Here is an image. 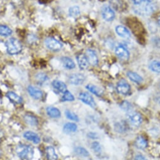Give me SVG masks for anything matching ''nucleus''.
Instances as JSON below:
<instances>
[{
    "instance_id": "4be33fe9",
    "label": "nucleus",
    "mask_w": 160,
    "mask_h": 160,
    "mask_svg": "<svg viewBox=\"0 0 160 160\" xmlns=\"http://www.w3.org/2000/svg\"><path fill=\"white\" fill-rule=\"evenodd\" d=\"M86 88L88 91H90L91 93H92L93 94L96 95L97 97H101L103 93V92L102 89H100L99 87H98L94 85L89 84V85H87Z\"/></svg>"
},
{
    "instance_id": "20e7f679",
    "label": "nucleus",
    "mask_w": 160,
    "mask_h": 160,
    "mask_svg": "<svg viewBox=\"0 0 160 160\" xmlns=\"http://www.w3.org/2000/svg\"><path fill=\"white\" fill-rule=\"evenodd\" d=\"M127 119L129 125L134 128H139L142 122L141 115L136 111H131L127 113Z\"/></svg>"
},
{
    "instance_id": "6ab92c4d",
    "label": "nucleus",
    "mask_w": 160,
    "mask_h": 160,
    "mask_svg": "<svg viewBox=\"0 0 160 160\" xmlns=\"http://www.w3.org/2000/svg\"><path fill=\"white\" fill-rule=\"evenodd\" d=\"M46 112L48 115L51 117V118H59L61 116V111L56 107H48L46 108Z\"/></svg>"
},
{
    "instance_id": "cd10ccee",
    "label": "nucleus",
    "mask_w": 160,
    "mask_h": 160,
    "mask_svg": "<svg viewBox=\"0 0 160 160\" xmlns=\"http://www.w3.org/2000/svg\"><path fill=\"white\" fill-rule=\"evenodd\" d=\"M12 33V30L7 25H0V35L3 37H8Z\"/></svg>"
},
{
    "instance_id": "bb28decb",
    "label": "nucleus",
    "mask_w": 160,
    "mask_h": 160,
    "mask_svg": "<svg viewBox=\"0 0 160 160\" xmlns=\"http://www.w3.org/2000/svg\"><path fill=\"white\" fill-rule=\"evenodd\" d=\"M149 69L156 73H160V61L154 60L152 61L149 65Z\"/></svg>"
},
{
    "instance_id": "2eb2a0df",
    "label": "nucleus",
    "mask_w": 160,
    "mask_h": 160,
    "mask_svg": "<svg viewBox=\"0 0 160 160\" xmlns=\"http://www.w3.org/2000/svg\"><path fill=\"white\" fill-rule=\"evenodd\" d=\"M115 32L118 36L124 38H129L131 37V34L129 30L124 26L118 25L115 27Z\"/></svg>"
},
{
    "instance_id": "ea45409f",
    "label": "nucleus",
    "mask_w": 160,
    "mask_h": 160,
    "mask_svg": "<svg viewBox=\"0 0 160 160\" xmlns=\"http://www.w3.org/2000/svg\"><path fill=\"white\" fill-rule=\"evenodd\" d=\"M158 23H159V25H160V17H159V18L158 19Z\"/></svg>"
},
{
    "instance_id": "5701e85b",
    "label": "nucleus",
    "mask_w": 160,
    "mask_h": 160,
    "mask_svg": "<svg viewBox=\"0 0 160 160\" xmlns=\"http://www.w3.org/2000/svg\"><path fill=\"white\" fill-rule=\"evenodd\" d=\"M78 129V126L75 123L68 122L64 125L63 131L66 134H71L75 132Z\"/></svg>"
},
{
    "instance_id": "f03ea898",
    "label": "nucleus",
    "mask_w": 160,
    "mask_h": 160,
    "mask_svg": "<svg viewBox=\"0 0 160 160\" xmlns=\"http://www.w3.org/2000/svg\"><path fill=\"white\" fill-rule=\"evenodd\" d=\"M15 150L18 157L22 160H31L34 155L33 148L30 145L19 144Z\"/></svg>"
},
{
    "instance_id": "ddd939ff",
    "label": "nucleus",
    "mask_w": 160,
    "mask_h": 160,
    "mask_svg": "<svg viewBox=\"0 0 160 160\" xmlns=\"http://www.w3.org/2000/svg\"><path fill=\"white\" fill-rule=\"evenodd\" d=\"M23 137L28 141L32 142L33 143L37 144L41 142V138L35 132L32 131H27L23 134Z\"/></svg>"
},
{
    "instance_id": "72a5a7b5",
    "label": "nucleus",
    "mask_w": 160,
    "mask_h": 160,
    "mask_svg": "<svg viewBox=\"0 0 160 160\" xmlns=\"http://www.w3.org/2000/svg\"><path fill=\"white\" fill-rule=\"evenodd\" d=\"M48 76L43 72H39L36 76V79L38 82V83H43L46 82L48 80Z\"/></svg>"
},
{
    "instance_id": "b1692460",
    "label": "nucleus",
    "mask_w": 160,
    "mask_h": 160,
    "mask_svg": "<svg viewBox=\"0 0 160 160\" xmlns=\"http://www.w3.org/2000/svg\"><path fill=\"white\" fill-rule=\"evenodd\" d=\"M25 121L31 126H37L38 124V119L34 115L30 114H27L24 116Z\"/></svg>"
},
{
    "instance_id": "7c9ffc66",
    "label": "nucleus",
    "mask_w": 160,
    "mask_h": 160,
    "mask_svg": "<svg viewBox=\"0 0 160 160\" xmlns=\"http://www.w3.org/2000/svg\"><path fill=\"white\" fill-rule=\"evenodd\" d=\"M115 130L119 132V133H122V132H124L125 131H126V129H127V126H126V124L124 122L122 121V122H117L115 123Z\"/></svg>"
},
{
    "instance_id": "4c0bfd02",
    "label": "nucleus",
    "mask_w": 160,
    "mask_h": 160,
    "mask_svg": "<svg viewBox=\"0 0 160 160\" xmlns=\"http://www.w3.org/2000/svg\"><path fill=\"white\" fill-rule=\"evenodd\" d=\"M150 132L152 135L156 136V135H158V134L159 133V129L156 128H154L152 129H151V131H150Z\"/></svg>"
},
{
    "instance_id": "f704fd0d",
    "label": "nucleus",
    "mask_w": 160,
    "mask_h": 160,
    "mask_svg": "<svg viewBox=\"0 0 160 160\" xmlns=\"http://www.w3.org/2000/svg\"><path fill=\"white\" fill-rule=\"evenodd\" d=\"M92 150L97 154H100L102 152V146L98 141H93L91 145Z\"/></svg>"
},
{
    "instance_id": "c85d7f7f",
    "label": "nucleus",
    "mask_w": 160,
    "mask_h": 160,
    "mask_svg": "<svg viewBox=\"0 0 160 160\" xmlns=\"http://www.w3.org/2000/svg\"><path fill=\"white\" fill-rule=\"evenodd\" d=\"M120 107L124 111L126 112L127 113L130 112L133 110V106L127 100H124L121 102V103L120 104Z\"/></svg>"
},
{
    "instance_id": "a878e982",
    "label": "nucleus",
    "mask_w": 160,
    "mask_h": 160,
    "mask_svg": "<svg viewBox=\"0 0 160 160\" xmlns=\"http://www.w3.org/2000/svg\"><path fill=\"white\" fill-rule=\"evenodd\" d=\"M74 153L79 156L81 157H88L90 155L89 152L87 151V149H85L82 146H78L74 148Z\"/></svg>"
},
{
    "instance_id": "6e6552de",
    "label": "nucleus",
    "mask_w": 160,
    "mask_h": 160,
    "mask_svg": "<svg viewBox=\"0 0 160 160\" xmlns=\"http://www.w3.org/2000/svg\"><path fill=\"white\" fill-rule=\"evenodd\" d=\"M117 56L122 61H128L129 59L130 54L128 49L123 45H118L116 47L115 50Z\"/></svg>"
},
{
    "instance_id": "4468645a",
    "label": "nucleus",
    "mask_w": 160,
    "mask_h": 160,
    "mask_svg": "<svg viewBox=\"0 0 160 160\" xmlns=\"http://www.w3.org/2000/svg\"><path fill=\"white\" fill-rule=\"evenodd\" d=\"M77 62L79 66V68L82 70H85L88 68L89 63L85 54H79L76 56Z\"/></svg>"
},
{
    "instance_id": "dca6fc26",
    "label": "nucleus",
    "mask_w": 160,
    "mask_h": 160,
    "mask_svg": "<svg viewBox=\"0 0 160 160\" xmlns=\"http://www.w3.org/2000/svg\"><path fill=\"white\" fill-rule=\"evenodd\" d=\"M148 146L147 139L142 136H138L135 140V146L139 149H145Z\"/></svg>"
},
{
    "instance_id": "58836bf2",
    "label": "nucleus",
    "mask_w": 160,
    "mask_h": 160,
    "mask_svg": "<svg viewBox=\"0 0 160 160\" xmlns=\"http://www.w3.org/2000/svg\"><path fill=\"white\" fill-rule=\"evenodd\" d=\"M2 137H3V132L1 130H0V138H2Z\"/></svg>"
},
{
    "instance_id": "412c9836",
    "label": "nucleus",
    "mask_w": 160,
    "mask_h": 160,
    "mask_svg": "<svg viewBox=\"0 0 160 160\" xmlns=\"http://www.w3.org/2000/svg\"><path fill=\"white\" fill-rule=\"evenodd\" d=\"M62 64L64 68L68 69H72L76 67L75 63L73 60L68 57H63L61 59Z\"/></svg>"
},
{
    "instance_id": "aec40b11",
    "label": "nucleus",
    "mask_w": 160,
    "mask_h": 160,
    "mask_svg": "<svg viewBox=\"0 0 160 160\" xmlns=\"http://www.w3.org/2000/svg\"><path fill=\"white\" fill-rule=\"evenodd\" d=\"M7 98L13 103L16 104H21L23 102L22 98L13 92H8L7 93Z\"/></svg>"
},
{
    "instance_id": "f8f14e48",
    "label": "nucleus",
    "mask_w": 160,
    "mask_h": 160,
    "mask_svg": "<svg viewBox=\"0 0 160 160\" xmlns=\"http://www.w3.org/2000/svg\"><path fill=\"white\" fill-rule=\"evenodd\" d=\"M85 56L88 61L89 64L92 66H97L98 63V58L97 53L92 49H88L86 51Z\"/></svg>"
},
{
    "instance_id": "39448f33",
    "label": "nucleus",
    "mask_w": 160,
    "mask_h": 160,
    "mask_svg": "<svg viewBox=\"0 0 160 160\" xmlns=\"http://www.w3.org/2000/svg\"><path fill=\"white\" fill-rule=\"evenodd\" d=\"M116 89L117 92L122 95H128L131 93V86L124 79H121L118 82Z\"/></svg>"
},
{
    "instance_id": "e433bc0d",
    "label": "nucleus",
    "mask_w": 160,
    "mask_h": 160,
    "mask_svg": "<svg viewBox=\"0 0 160 160\" xmlns=\"http://www.w3.org/2000/svg\"><path fill=\"white\" fill-rule=\"evenodd\" d=\"M134 160H148V159L144 155L139 154L135 156Z\"/></svg>"
},
{
    "instance_id": "c756f323",
    "label": "nucleus",
    "mask_w": 160,
    "mask_h": 160,
    "mask_svg": "<svg viewBox=\"0 0 160 160\" xmlns=\"http://www.w3.org/2000/svg\"><path fill=\"white\" fill-rule=\"evenodd\" d=\"M80 9L78 6H73L69 8V14L72 18H78L80 16Z\"/></svg>"
},
{
    "instance_id": "f257e3e1",
    "label": "nucleus",
    "mask_w": 160,
    "mask_h": 160,
    "mask_svg": "<svg viewBox=\"0 0 160 160\" xmlns=\"http://www.w3.org/2000/svg\"><path fill=\"white\" fill-rule=\"evenodd\" d=\"M133 9L134 12L138 15L148 16L154 13L156 8L152 2H142L139 4L134 5Z\"/></svg>"
},
{
    "instance_id": "9d476101",
    "label": "nucleus",
    "mask_w": 160,
    "mask_h": 160,
    "mask_svg": "<svg viewBox=\"0 0 160 160\" xmlns=\"http://www.w3.org/2000/svg\"><path fill=\"white\" fill-rule=\"evenodd\" d=\"M102 15L103 18L107 22L112 21L115 17L114 11L108 5H105L103 7L102 9Z\"/></svg>"
},
{
    "instance_id": "a211bd4d",
    "label": "nucleus",
    "mask_w": 160,
    "mask_h": 160,
    "mask_svg": "<svg viewBox=\"0 0 160 160\" xmlns=\"http://www.w3.org/2000/svg\"><path fill=\"white\" fill-rule=\"evenodd\" d=\"M127 76L129 79L134 83L139 84L143 82V78L138 73L133 71H128L127 72Z\"/></svg>"
},
{
    "instance_id": "473e14b6",
    "label": "nucleus",
    "mask_w": 160,
    "mask_h": 160,
    "mask_svg": "<svg viewBox=\"0 0 160 160\" xmlns=\"http://www.w3.org/2000/svg\"><path fill=\"white\" fill-rule=\"evenodd\" d=\"M74 101V97L72 94L67 90L63 93V95L61 98V102H73Z\"/></svg>"
},
{
    "instance_id": "0eeeda50",
    "label": "nucleus",
    "mask_w": 160,
    "mask_h": 160,
    "mask_svg": "<svg viewBox=\"0 0 160 160\" xmlns=\"http://www.w3.org/2000/svg\"><path fill=\"white\" fill-rule=\"evenodd\" d=\"M45 44L49 49L53 51H59L62 48V44L53 37H49L46 38Z\"/></svg>"
},
{
    "instance_id": "2f4dec72",
    "label": "nucleus",
    "mask_w": 160,
    "mask_h": 160,
    "mask_svg": "<svg viewBox=\"0 0 160 160\" xmlns=\"http://www.w3.org/2000/svg\"><path fill=\"white\" fill-rule=\"evenodd\" d=\"M65 115H66V117L71 120V121H75V122H78L79 121V117L74 112H71V110H66L65 111Z\"/></svg>"
},
{
    "instance_id": "7ed1b4c3",
    "label": "nucleus",
    "mask_w": 160,
    "mask_h": 160,
    "mask_svg": "<svg viewBox=\"0 0 160 160\" xmlns=\"http://www.w3.org/2000/svg\"><path fill=\"white\" fill-rule=\"evenodd\" d=\"M7 52L10 55H16L19 54L22 50V46L20 42L15 38H10L6 42Z\"/></svg>"
},
{
    "instance_id": "1a4fd4ad",
    "label": "nucleus",
    "mask_w": 160,
    "mask_h": 160,
    "mask_svg": "<svg viewBox=\"0 0 160 160\" xmlns=\"http://www.w3.org/2000/svg\"><path fill=\"white\" fill-rule=\"evenodd\" d=\"M85 76L82 73H74L69 77V82L71 85L79 86L82 85L85 81Z\"/></svg>"
},
{
    "instance_id": "423d86ee",
    "label": "nucleus",
    "mask_w": 160,
    "mask_h": 160,
    "mask_svg": "<svg viewBox=\"0 0 160 160\" xmlns=\"http://www.w3.org/2000/svg\"><path fill=\"white\" fill-rule=\"evenodd\" d=\"M78 99L83 103L88 105L92 108H95L97 104L93 97L87 92H81L78 95Z\"/></svg>"
},
{
    "instance_id": "f3484780",
    "label": "nucleus",
    "mask_w": 160,
    "mask_h": 160,
    "mask_svg": "<svg viewBox=\"0 0 160 160\" xmlns=\"http://www.w3.org/2000/svg\"><path fill=\"white\" fill-rule=\"evenodd\" d=\"M52 86L55 90L62 93H64L68 90L66 85L64 82L60 81V80H54L52 82Z\"/></svg>"
},
{
    "instance_id": "c9c22d12",
    "label": "nucleus",
    "mask_w": 160,
    "mask_h": 160,
    "mask_svg": "<svg viewBox=\"0 0 160 160\" xmlns=\"http://www.w3.org/2000/svg\"><path fill=\"white\" fill-rule=\"evenodd\" d=\"M88 137L92 139H97L98 138V134L96 133V132H88V134H87Z\"/></svg>"
},
{
    "instance_id": "393cba45",
    "label": "nucleus",
    "mask_w": 160,
    "mask_h": 160,
    "mask_svg": "<svg viewBox=\"0 0 160 160\" xmlns=\"http://www.w3.org/2000/svg\"><path fill=\"white\" fill-rule=\"evenodd\" d=\"M46 155L49 160H57L58 159V156L56 150L52 146H48L46 148Z\"/></svg>"
},
{
    "instance_id": "9b49d317",
    "label": "nucleus",
    "mask_w": 160,
    "mask_h": 160,
    "mask_svg": "<svg viewBox=\"0 0 160 160\" xmlns=\"http://www.w3.org/2000/svg\"><path fill=\"white\" fill-rule=\"evenodd\" d=\"M28 94L35 100H41L43 97V92L38 88L30 85L27 88Z\"/></svg>"
}]
</instances>
